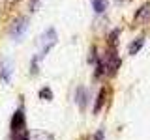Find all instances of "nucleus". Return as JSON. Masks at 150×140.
Segmentation results:
<instances>
[{
    "label": "nucleus",
    "mask_w": 150,
    "mask_h": 140,
    "mask_svg": "<svg viewBox=\"0 0 150 140\" xmlns=\"http://www.w3.org/2000/svg\"><path fill=\"white\" fill-rule=\"evenodd\" d=\"M101 138H103V133H101V131H100V133L96 134V140H101Z\"/></svg>",
    "instance_id": "13"
},
{
    "label": "nucleus",
    "mask_w": 150,
    "mask_h": 140,
    "mask_svg": "<svg viewBox=\"0 0 150 140\" xmlns=\"http://www.w3.org/2000/svg\"><path fill=\"white\" fill-rule=\"evenodd\" d=\"M118 65H120V60L116 58V54L115 52H111L109 56H107V64H105V67H107V71H111V73H115L116 69H118Z\"/></svg>",
    "instance_id": "5"
},
{
    "label": "nucleus",
    "mask_w": 150,
    "mask_h": 140,
    "mask_svg": "<svg viewBox=\"0 0 150 140\" xmlns=\"http://www.w3.org/2000/svg\"><path fill=\"white\" fill-rule=\"evenodd\" d=\"M0 77H2L4 82L11 80V65H9V62H4L2 65H0Z\"/></svg>",
    "instance_id": "7"
},
{
    "label": "nucleus",
    "mask_w": 150,
    "mask_h": 140,
    "mask_svg": "<svg viewBox=\"0 0 150 140\" xmlns=\"http://www.w3.org/2000/svg\"><path fill=\"white\" fill-rule=\"evenodd\" d=\"M36 2H38V0H30V8H32V11H34V6H36Z\"/></svg>",
    "instance_id": "14"
},
{
    "label": "nucleus",
    "mask_w": 150,
    "mask_h": 140,
    "mask_svg": "<svg viewBox=\"0 0 150 140\" xmlns=\"http://www.w3.org/2000/svg\"><path fill=\"white\" fill-rule=\"evenodd\" d=\"M103 103H105V88H101L100 93H98V99H96V105H94V112H100Z\"/></svg>",
    "instance_id": "9"
},
{
    "label": "nucleus",
    "mask_w": 150,
    "mask_h": 140,
    "mask_svg": "<svg viewBox=\"0 0 150 140\" xmlns=\"http://www.w3.org/2000/svg\"><path fill=\"white\" fill-rule=\"evenodd\" d=\"M90 2H92V8H94L96 13H103V11H105V8H107L105 0H90Z\"/></svg>",
    "instance_id": "10"
},
{
    "label": "nucleus",
    "mask_w": 150,
    "mask_h": 140,
    "mask_svg": "<svg viewBox=\"0 0 150 140\" xmlns=\"http://www.w3.org/2000/svg\"><path fill=\"white\" fill-rule=\"evenodd\" d=\"M137 24H143V22H148L150 21V4H143L137 13H135V19H133Z\"/></svg>",
    "instance_id": "4"
},
{
    "label": "nucleus",
    "mask_w": 150,
    "mask_h": 140,
    "mask_svg": "<svg viewBox=\"0 0 150 140\" xmlns=\"http://www.w3.org/2000/svg\"><path fill=\"white\" fill-rule=\"evenodd\" d=\"M143 45H144V37H137V39H133L131 41V45L128 47V52L129 54H137L141 49H143Z\"/></svg>",
    "instance_id": "8"
},
{
    "label": "nucleus",
    "mask_w": 150,
    "mask_h": 140,
    "mask_svg": "<svg viewBox=\"0 0 150 140\" xmlns=\"http://www.w3.org/2000/svg\"><path fill=\"white\" fill-rule=\"evenodd\" d=\"M26 28H28V19L26 17H19L17 21L13 22V26H11V37L15 41H19L23 36H25Z\"/></svg>",
    "instance_id": "2"
},
{
    "label": "nucleus",
    "mask_w": 150,
    "mask_h": 140,
    "mask_svg": "<svg viewBox=\"0 0 150 140\" xmlns=\"http://www.w3.org/2000/svg\"><path fill=\"white\" fill-rule=\"evenodd\" d=\"M30 140H54L53 136H51L49 133H43V131H41V133H36L34 136H32Z\"/></svg>",
    "instance_id": "11"
},
{
    "label": "nucleus",
    "mask_w": 150,
    "mask_h": 140,
    "mask_svg": "<svg viewBox=\"0 0 150 140\" xmlns=\"http://www.w3.org/2000/svg\"><path fill=\"white\" fill-rule=\"evenodd\" d=\"M56 39H58L56 30L54 28H49V30L43 34V37H41V54H40V58H43V56L56 45Z\"/></svg>",
    "instance_id": "1"
},
{
    "label": "nucleus",
    "mask_w": 150,
    "mask_h": 140,
    "mask_svg": "<svg viewBox=\"0 0 150 140\" xmlns=\"http://www.w3.org/2000/svg\"><path fill=\"white\" fill-rule=\"evenodd\" d=\"M25 112L23 110H17L11 118V133H19V131H25Z\"/></svg>",
    "instance_id": "3"
},
{
    "label": "nucleus",
    "mask_w": 150,
    "mask_h": 140,
    "mask_svg": "<svg viewBox=\"0 0 150 140\" xmlns=\"http://www.w3.org/2000/svg\"><path fill=\"white\" fill-rule=\"evenodd\" d=\"M40 97H41L43 101H49L51 97H53V92H51L49 88H41V90H40Z\"/></svg>",
    "instance_id": "12"
},
{
    "label": "nucleus",
    "mask_w": 150,
    "mask_h": 140,
    "mask_svg": "<svg viewBox=\"0 0 150 140\" xmlns=\"http://www.w3.org/2000/svg\"><path fill=\"white\" fill-rule=\"evenodd\" d=\"M75 97H77V105L81 106V108H84L88 103V93L84 88H77V93H75Z\"/></svg>",
    "instance_id": "6"
}]
</instances>
